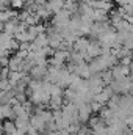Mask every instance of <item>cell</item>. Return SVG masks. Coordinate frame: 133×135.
I'll use <instances>...</instances> for the list:
<instances>
[{
    "label": "cell",
    "mask_w": 133,
    "mask_h": 135,
    "mask_svg": "<svg viewBox=\"0 0 133 135\" xmlns=\"http://www.w3.org/2000/svg\"><path fill=\"white\" fill-rule=\"evenodd\" d=\"M11 88H13V85H11V82L8 79H2L0 80V90L2 91H9Z\"/></svg>",
    "instance_id": "d6986e66"
},
{
    "label": "cell",
    "mask_w": 133,
    "mask_h": 135,
    "mask_svg": "<svg viewBox=\"0 0 133 135\" xmlns=\"http://www.w3.org/2000/svg\"><path fill=\"white\" fill-rule=\"evenodd\" d=\"M89 44H91V39L88 38V36H78L77 38V41L74 42V50H77V52H86L88 50V47H89Z\"/></svg>",
    "instance_id": "52a82bcc"
},
{
    "label": "cell",
    "mask_w": 133,
    "mask_h": 135,
    "mask_svg": "<svg viewBox=\"0 0 133 135\" xmlns=\"http://www.w3.org/2000/svg\"><path fill=\"white\" fill-rule=\"evenodd\" d=\"M75 74L81 75L83 79H89V77L93 75L91 68H89V63H88V61H83V63L77 65V68H75Z\"/></svg>",
    "instance_id": "30bf717a"
},
{
    "label": "cell",
    "mask_w": 133,
    "mask_h": 135,
    "mask_svg": "<svg viewBox=\"0 0 133 135\" xmlns=\"http://www.w3.org/2000/svg\"><path fill=\"white\" fill-rule=\"evenodd\" d=\"M130 0H114V3L116 5H119V6H124V5H127Z\"/></svg>",
    "instance_id": "44dd1931"
},
{
    "label": "cell",
    "mask_w": 133,
    "mask_h": 135,
    "mask_svg": "<svg viewBox=\"0 0 133 135\" xmlns=\"http://www.w3.org/2000/svg\"><path fill=\"white\" fill-rule=\"evenodd\" d=\"M16 99H17V102H21V104H25L30 98H28V94H25V91H24V93H17V94H16Z\"/></svg>",
    "instance_id": "ffe728a7"
},
{
    "label": "cell",
    "mask_w": 133,
    "mask_h": 135,
    "mask_svg": "<svg viewBox=\"0 0 133 135\" xmlns=\"http://www.w3.org/2000/svg\"><path fill=\"white\" fill-rule=\"evenodd\" d=\"M19 16V13L17 11H14V9H2V13H0V21H2V24H5V22H8V21H11V19H16Z\"/></svg>",
    "instance_id": "7c38bea8"
},
{
    "label": "cell",
    "mask_w": 133,
    "mask_h": 135,
    "mask_svg": "<svg viewBox=\"0 0 133 135\" xmlns=\"http://www.w3.org/2000/svg\"><path fill=\"white\" fill-rule=\"evenodd\" d=\"M36 14L41 17V21H47V19H50V16H52L53 13H52V11L45 6V3H44V5H41V6H39V9L36 11Z\"/></svg>",
    "instance_id": "e0dca14e"
},
{
    "label": "cell",
    "mask_w": 133,
    "mask_h": 135,
    "mask_svg": "<svg viewBox=\"0 0 133 135\" xmlns=\"http://www.w3.org/2000/svg\"><path fill=\"white\" fill-rule=\"evenodd\" d=\"M30 126H33L34 129H38V131H41V132H45V129H47L45 119H44L41 115H38V113H33V115L30 116Z\"/></svg>",
    "instance_id": "5b68a950"
},
{
    "label": "cell",
    "mask_w": 133,
    "mask_h": 135,
    "mask_svg": "<svg viewBox=\"0 0 133 135\" xmlns=\"http://www.w3.org/2000/svg\"><path fill=\"white\" fill-rule=\"evenodd\" d=\"M9 65V58L8 57H2V66H8Z\"/></svg>",
    "instance_id": "7402d4cb"
},
{
    "label": "cell",
    "mask_w": 133,
    "mask_h": 135,
    "mask_svg": "<svg viewBox=\"0 0 133 135\" xmlns=\"http://www.w3.org/2000/svg\"><path fill=\"white\" fill-rule=\"evenodd\" d=\"M25 75V72H22V71H9V75H8V80L11 82V85H13V88L19 83V80L22 79Z\"/></svg>",
    "instance_id": "5bb4252c"
},
{
    "label": "cell",
    "mask_w": 133,
    "mask_h": 135,
    "mask_svg": "<svg viewBox=\"0 0 133 135\" xmlns=\"http://www.w3.org/2000/svg\"><path fill=\"white\" fill-rule=\"evenodd\" d=\"M93 19L94 21H108V11H105V9H94Z\"/></svg>",
    "instance_id": "ac0fdd59"
},
{
    "label": "cell",
    "mask_w": 133,
    "mask_h": 135,
    "mask_svg": "<svg viewBox=\"0 0 133 135\" xmlns=\"http://www.w3.org/2000/svg\"><path fill=\"white\" fill-rule=\"evenodd\" d=\"M78 110H80V123H81V124H88L89 118H91L93 113H94L91 104H83V105L78 107Z\"/></svg>",
    "instance_id": "8992f818"
},
{
    "label": "cell",
    "mask_w": 133,
    "mask_h": 135,
    "mask_svg": "<svg viewBox=\"0 0 133 135\" xmlns=\"http://www.w3.org/2000/svg\"><path fill=\"white\" fill-rule=\"evenodd\" d=\"M132 85H133V82H132V79H130V75L122 77V79H114L110 83V86L114 90L116 94H130Z\"/></svg>",
    "instance_id": "6da1fadb"
},
{
    "label": "cell",
    "mask_w": 133,
    "mask_h": 135,
    "mask_svg": "<svg viewBox=\"0 0 133 135\" xmlns=\"http://www.w3.org/2000/svg\"><path fill=\"white\" fill-rule=\"evenodd\" d=\"M111 71H113V77L114 79H122V77L130 75V66H125V65H121V63L116 65Z\"/></svg>",
    "instance_id": "ba28073f"
},
{
    "label": "cell",
    "mask_w": 133,
    "mask_h": 135,
    "mask_svg": "<svg viewBox=\"0 0 133 135\" xmlns=\"http://www.w3.org/2000/svg\"><path fill=\"white\" fill-rule=\"evenodd\" d=\"M64 5H66V0H47V2H45V6H47L53 14H57V13H60L61 9H64Z\"/></svg>",
    "instance_id": "9c48e42d"
},
{
    "label": "cell",
    "mask_w": 133,
    "mask_h": 135,
    "mask_svg": "<svg viewBox=\"0 0 133 135\" xmlns=\"http://www.w3.org/2000/svg\"><path fill=\"white\" fill-rule=\"evenodd\" d=\"M61 69H63V68L50 66L49 68V72H47L45 80H47V82H52V83H57V80H58V77H60V74H61Z\"/></svg>",
    "instance_id": "8fae6325"
},
{
    "label": "cell",
    "mask_w": 133,
    "mask_h": 135,
    "mask_svg": "<svg viewBox=\"0 0 133 135\" xmlns=\"http://www.w3.org/2000/svg\"><path fill=\"white\" fill-rule=\"evenodd\" d=\"M22 63H24V58H21L17 54H14L11 58H9V69L11 71H21V66H22Z\"/></svg>",
    "instance_id": "4fadbf2b"
},
{
    "label": "cell",
    "mask_w": 133,
    "mask_h": 135,
    "mask_svg": "<svg viewBox=\"0 0 133 135\" xmlns=\"http://www.w3.org/2000/svg\"><path fill=\"white\" fill-rule=\"evenodd\" d=\"M106 123L105 121H100L97 126H94V127H91V134L93 135H108L106 134Z\"/></svg>",
    "instance_id": "2e32d148"
},
{
    "label": "cell",
    "mask_w": 133,
    "mask_h": 135,
    "mask_svg": "<svg viewBox=\"0 0 133 135\" xmlns=\"http://www.w3.org/2000/svg\"><path fill=\"white\" fill-rule=\"evenodd\" d=\"M70 19H72V13H70V11H67L66 8H64V9H61L60 13L53 14V17H52V25H53V27H57L58 30H63L64 27L69 25Z\"/></svg>",
    "instance_id": "7a4b0ae2"
},
{
    "label": "cell",
    "mask_w": 133,
    "mask_h": 135,
    "mask_svg": "<svg viewBox=\"0 0 133 135\" xmlns=\"http://www.w3.org/2000/svg\"><path fill=\"white\" fill-rule=\"evenodd\" d=\"M17 131L16 121L14 119H5L3 121V134H13Z\"/></svg>",
    "instance_id": "9a60e30c"
},
{
    "label": "cell",
    "mask_w": 133,
    "mask_h": 135,
    "mask_svg": "<svg viewBox=\"0 0 133 135\" xmlns=\"http://www.w3.org/2000/svg\"><path fill=\"white\" fill-rule=\"evenodd\" d=\"M47 72H49V68L47 66H39V65H36L30 69V77L33 79V80H45V77H47Z\"/></svg>",
    "instance_id": "277c9868"
},
{
    "label": "cell",
    "mask_w": 133,
    "mask_h": 135,
    "mask_svg": "<svg viewBox=\"0 0 133 135\" xmlns=\"http://www.w3.org/2000/svg\"><path fill=\"white\" fill-rule=\"evenodd\" d=\"M88 63H89V68H91V72H93V74H100V72H103V71H106V69H108L106 61H105V58H103V55L93 58V60H91V61H88Z\"/></svg>",
    "instance_id": "3957f363"
}]
</instances>
